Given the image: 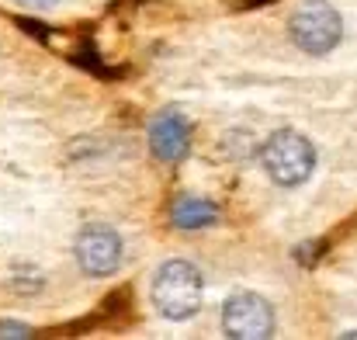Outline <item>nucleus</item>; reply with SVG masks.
<instances>
[{"label": "nucleus", "instance_id": "nucleus-8", "mask_svg": "<svg viewBox=\"0 0 357 340\" xmlns=\"http://www.w3.org/2000/svg\"><path fill=\"white\" fill-rule=\"evenodd\" d=\"M24 7H35V10H49V7H56L59 0H21Z\"/></svg>", "mask_w": 357, "mask_h": 340}, {"label": "nucleus", "instance_id": "nucleus-4", "mask_svg": "<svg viewBox=\"0 0 357 340\" xmlns=\"http://www.w3.org/2000/svg\"><path fill=\"white\" fill-rule=\"evenodd\" d=\"M222 330L233 340H267L274 334V309L253 292H239L222 309Z\"/></svg>", "mask_w": 357, "mask_h": 340}, {"label": "nucleus", "instance_id": "nucleus-2", "mask_svg": "<svg viewBox=\"0 0 357 340\" xmlns=\"http://www.w3.org/2000/svg\"><path fill=\"white\" fill-rule=\"evenodd\" d=\"M202 271L188 260H167L153 278V306L167 320H191L202 309Z\"/></svg>", "mask_w": 357, "mask_h": 340}, {"label": "nucleus", "instance_id": "nucleus-6", "mask_svg": "<svg viewBox=\"0 0 357 340\" xmlns=\"http://www.w3.org/2000/svg\"><path fill=\"white\" fill-rule=\"evenodd\" d=\"M149 146L163 163H177L191 149V128L181 112H160L149 125Z\"/></svg>", "mask_w": 357, "mask_h": 340}, {"label": "nucleus", "instance_id": "nucleus-3", "mask_svg": "<svg viewBox=\"0 0 357 340\" xmlns=\"http://www.w3.org/2000/svg\"><path fill=\"white\" fill-rule=\"evenodd\" d=\"M288 31H291V42H295L302 52H309V56H326V52H333V49L340 45V38H344V21H340V14H337L333 3H326V0H305V3L291 14Z\"/></svg>", "mask_w": 357, "mask_h": 340}, {"label": "nucleus", "instance_id": "nucleus-7", "mask_svg": "<svg viewBox=\"0 0 357 340\" xmlns=\"http://www.w3.org/2000/svg\"><path fill=\"white\" fill-rule=\"evenodd\" d=\"M215 205L208 198H198V195H181L174 202V223L181 229H198V226H208L215 223Z\"/></svg>", "mask_w": 357, "mask_h": 340}, {"label": "nucleus", "instance_id": "nucleus-1", "mask_svg": "<svg viewBox=\"0 0 357 340\" xmlns=\"http://www.w3.org/2000/svg\"><path fill=\"white\" fill-rule=\"evenodd\" d=\"M260 163L267 170V177L281 188H298L312 177L316 170V149L312 142L295 132V128H278L264 139L260 146Z\"/></svg>", "mask_w": 357, "mask_h": 340}, {"label": "nucleus", "instance_id": "nucleus-5", "mask_svg": "<svg viewBox=\"0 0 357 340\" xmlns=\"http://www.w3.org/2000/svg\"><path fill=\"white\" fill-rule=\"evenodd\" d=\"M77 264L84 267V274H94V278H105V274L119 271L121 236L105 223L84 226L80 236H77Z\"/></svg>", "mask_w": 357, "mask_h": 340}]
</instances>
